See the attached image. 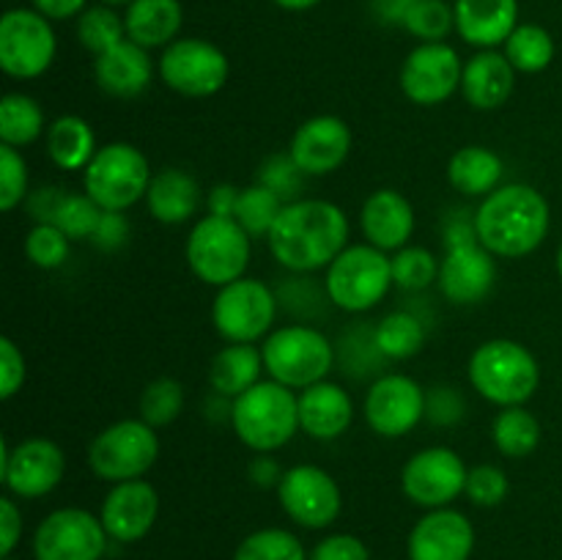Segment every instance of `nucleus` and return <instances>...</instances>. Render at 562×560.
<instances>
[{"mask_svg":"<svg viewBox=\"0 0 562 560\" xmlns=\"http://www.w3.org/2000/svg\"><path fill=\"white\" fill-rule=\"evenodd\" d=\"M360 225L368 245L384 253H398L401 247L409 245L412 234H415V206L404 192L384 187L366 198Z\"/></svg>","mask_w":562,"mask_h":560,"instance_id":"23","label":"nucleus"},{"mask_svg":"<svg viewBox=\"0 0 562 560\" xmlns=\"http://www.w3.org/2000/svg\"><path fill=\"white\" fill-rule=\"evenodd\" d=\"M311 560H371L366 541L349 533H335L313 547Z\"/></svg>","mask_w":562,"mask_h":560,"instance_id":"49","label":"nucleus"},{"mask_svg":"<svg viewBox=\"0 0 562 560\" xmlns=\"http://www.w3.org/2000/svg\"><path fill=\"white\" fill-rule=\"evenodd\" d=\"M234 560H307V552L294 533L283 527H263L236 547Z\"/></svg>","mask_w":562,"mask_h":560,"instance_id":"39","label":"nucleus"},{"mask_svg":"<svg viewBox=\"0 0 562 560\" xmlns=\"http://www.w3.org/2000/svg\"><path fill=\"white\" fill-rule=\"evenodd\" d=\"M459 53L445 42H423L406 55L401 66V91L420 108H437L461 88Z\"/></svg>","mask_w":562,"mask_h":560,"instance_id":"18","label":"nucleus"},{"mask_svg":"<svg viewBox=\"0 0 562 560\" xmlns=\"http://www.w3.org/2000/svg\"><path fill=\"white\" fill-rule=\"evenodd\" d=\"M285 201L274 190L263 184H250L239 192L234 220L252 236V239H267L272 225L278 223Z\"/></svg>","mask_w":562,"mask_h":560,"instance_id":"37","label":"nucleus"},{"mask_svg":"<svg viewBox=\"0 0 562 560\" xmlns=\"http://www.w3.org/2000/svg\"><path fill=\"white\" fill-rule=\"evenodd\" d=\"M93 77L104 93L115 99L140 97L154 80V60L146 47L124 38L93 60Z\"/></svg>","mask_w":562,"mask_h":560,"instance_id":"26","label":"nucleus"},{"mask_svg":"<svg viewBox=\"0 0 562 560\" xmlns=\"http://www.w3.org/2000/svg\"><path fill=\"white\" fill-rule=\"evenodd\" d=\"M355 137L338 115H313L296 126L289 154L305 176H329L349 159Z\"/></svg>","mask_w":562,"mask_h":560,"instance_id":"20","label":"nucleus"},{"mask_svg":"<svg viewBox=\"0 0 562 560\" xmlns=\"http://www.w3.org/2000/svg\"><path fill=\"white\" fill-rule=\"evenodd\" d=\"M508 475L497 464H477L467 472L464 494L470 497V503L481 505V508H494L508 497Z\"/></svg>","mask_w":562,"mask_h":560,"instance_id":"46","label":"nucleus"},{"mask_svg":"<svg viewBox=\"0 0 562 560\" xmlns=\"http://www.w3.org/2000/svg\"><path fill=\"white\" fill-rule=\"evenodd\" d=\"M558 275H560V280H562V245H560V250H558Z\"/></svg>","mask_w":562,"mask_h":560,"instance_id":"60","label":"nucleus"},{"mask_svg":"<svg viewBox=\"0 0 562 560\" xmlns=\"http://www.w3.org/2000/svg\"><path fill=\"white\" fill-rule=\"evenodd\" d=\"M412 3L415 0H373V11H376V16L382 22H387V25H404V16L406 11L412 9Z\"/></svg>","mask_w":562,"mask_h":560,"instance_id":"57","label":"nucleus"},{"mask_svg":"<svg viewBox=\"0 0 562 560\" xmlns=\"http://www.w3.org/2000/svg\"><path fill=\"white\" fill-rule=\"evenodd\" d=\"M157 489L148 481H143V478H135V481L113 483V489L102 500L99 519H102L104 530H108L113 541L135 544L148 536V530L157 522Z\"/></svg>","mask_w":562,"mask_h":560,"instance_id":"21","label":"nucleus"},{"mask_svg":"<svg viewBox=\"0 0 562 560\" xmlns=\"http://www.w3.org/2000/svg\"><path fill=\"white\" fill-rule=\"evenodd\" d=\"M184 410V388L173 377H157L140 395V417L154 428L170 426Z\"/></svg>","mask_w":562,"mask_h":560,"instance_id":"40","label":"nucleus"},{"mask_svg":"<svg viewBox=\"0 0 562 560\" xmlns=\"http://www.w3.org/2000/svg\"><path fill=\"white\" fill-rule=\"evenodd\" d=\"M102 3L104 5H113V9H115V5H130L132 0H102Z\"/></svg>","mask_w":562,"mask_h":560,"instance_id":"59","label":"nucleus"},{"mask_svg":"<svg viewBox=\"0 0 562 560\" xmlns=\"http://www.w3.org/2000/svg\"><path fill=\"white\" fill-rule=\"evenodd\" d=\"M409 560H470L475 527L461 511L434 508L412 527Z\"/></svg>","mask_w":562,"mask_h":560,"instance_id":"22","label":"nucleus"},{"mask_svg":"<svg viewBox=\"0 0 562 560\" xmlns=\"http://www.w3.org/2000/svg\"><path fill=\"white\" fill-rule=\"evenodd\" d=\"M283 467H280L278 459H272L269 453H258L256 459L250 461V467H247V475H250V481L256 483V486L261 489H278L280 481H283Z\"/></svg>","mask_w":562,"mask_h":560,"instance_id":"54","label":"nucleus"},{"mask_svg":"<svg viewBox=\"0 0 562 560\" xmlns=\"http://www.w3.org/2000/svg\"><path fill=\"white\" fill-rule=\"evenodd\" d=\"M71 239L58 228V225L49 223H36L25 236V256L33 267L38 269H58L64 267L66 258H69Z\"/></svg>","mask_w":562,"mask_h":560,"instance_id":"44","label":"nucleus"},{"mask_svg":"<svg viewBox=\"0 0 562 560\" xmlns=\"http://www.w3.org/2000/svg\"><path fill=\"white\" fill-rule=\"evenodd\" d=\"M47 135V119L42 104L27 93H5L0 99V143L5 146H31Z\"/></svg>","mask_w":562,"mask_h":560,"instance_id":"33","label":"nucleus"},{"mask_svg":"<svg viewBox=\"0 0 562 560\" xmlns=\"http://www.w3.org/2000/svg\"><path fill=\"white\" fill-rule=\"evenodd\" d=\"M25 357L11 338H0V399L9 401L25 384Z\"/></svg>","mask_w":562,"mask_h":560,"instance_id":"48","label":"nucleus"},{"mask_svg":"<svg viewBox=\"0 0 562 560\" xmlns=\"http://www.w3.org/2000/svg\"><path fill=\"white\" fill-rule=\"evenodd\" d=\"M27 201V163L20 148L0 143V209L14 212Z\"/></svg>","mask_w":562,"mask_h":560,"instance_id":"45","label":"nucleus"},{"mask_svg":"<svg viewBox=\"0 0 562 560\" xmlns=\"http://www.w3.org/2000/svg\"><path fill=\"white\" fill-rule=\"evenodd\" d=\"M102 214L104 209L88 192H64L53 225H58L71 242L91 239Z\"/></svg>","mask_w":562,"mask_h":560,"instance_id":"41","label":"nucleus"},{"mask_svg":"<svg viewBox=\"0 0 562 560\" xmlns=\"http://www.w3.org/2000/svg\"><path fill=\"white\" fill-rule=\"evenodd\" d=\"M278 296L263 280L239 278L217 289L212 302V324L228 344H256L272 333Z\"/></svg>","mask_w":562,"mask_h":560,"instance_id":"11","label":"nucleus"},{"mask_svg":"<svg viewBox=\"0 0 562 560\" xmlns=\"http://www.w3.org/2000/svg\"><path fill=\"white\" fill-rule=\"evenodd\" d=\"M58 38L36 9H9L0 16V69L14 80H36L53 66Z\"/></svg>","mask_w":562,"mask_h":560,"instance_id":"12","label":"nucleus"},{"mask_svg":"<svg viewBox=\"0 0 562 560\" xmlns=\"http://www.w3.org/2000/svg\"><path fill=\"white\" fill-rule=\"evenodd\" d=\"M448 253L439 261V289L453 305H477L497 280V261L477 242L475 223H453L448 228Z\"/></svg>","mask_w":562,"mask_h":560,"instance_id":"10","label":"nucleus"},{"mask_svg":"<svg viewBox=\"0 0 562 560\" xmlns=\"http://www.w3.org/2000/svg\"><path fill=\"white\" fill-rule=\"evenodd\" d=\"M231 426L241 445L256 453H274L300 432V395L274 379H261L231 401Z\"/></svg>","mask_w":562,"mask_h":560,"instance_id":"3","label":"nucleus"},{"mask_svg":"<svg viewBox=\"0 0 562 560\" xmlns=\"http://www.w3.org/2000/svg\"><path fill=\"white\" fill-rule=\"evenodd\" d=\"M201 201V184L181 168L157 170L146 192L148 214L162 225H181L192 220Z\"/></svg>","mask_w":562,"mask_h":560,"instance_id":"28","label":"nucleus"},{"mask_svg":"<svg viewBox=\"0 0 562 560\" xmlns=\"http://www.w3.org/2000/svg\"><path fill=\"white\" fill-rule=\"evenodd\" d=\"M278 500L285 514L307 530H324L344 508L338 481L318 464H294L283 472Z\"/></svg>","mask_w":562,"mask_h":560,"instance_id":"16","label":"nucleus"},{"mask_svg":"<svg viewBox=\"0 0 562 560\" xmlns=\"http://www.w3.org/2000/svg\"><path fill=\"white\" fill-rule=\"evenodd\" d=\"M22 538V511L11 497L0 500V558H11Z\"/></svg>","mask_w":562,"mask_h":560,"instance_id":"52","label":"nucleus"},{"mask_svg":"<svg viewBox=\"0 0 562 560\" xmlns=\"http://www.w3.org/2000/svg\"><path fill=\"white\" fill-rule=\"evenodd\" d=\"M426 344V327L409 311H393L373 329V349L387 360H409Z\"/></svg>","mask_w":562,"mask_h":560,"instance_id":"35","label":"nucleus"},{"mask_svg":"<svg viewBox=\"0 0 562 560\" xmlns=\"http://www.w3.org/2000/svg\"><path fill=\"white\" fill-rule=\"evenodd\" d=\"M91 239L93 245L102 247V250H119V247H124L126 239H130V220L124 217V212H104Z\"/></svg>","mask_w":562,"mask_h":560,"instance_id":"51","label":"nucleus"},{"mask_svg":"<svg viewBox=\"0 0 562 560\" xmlns=\"http://www.w3.org/2000/svg\"><path fill=\"white\" fill-rule=\"evenodd\" d=\"M475 236L494 258H525L543 245L552 225L549 201L530 184H503L472 214Z\"/></svg>","mask_w":562,"mask_h":560,"instance_id":"2","label":"nucleus"},{"mask_svg":"<svg viewBox=\"0 0 562 560\" xmlns=\"http://www.w3.org/2000/svg\"><path fill=\"white\" fill-rule=\"evenodd\" d=\"M263 368L269 379L291 390L324 382L335 366V349L322 329L311 324H285L263 338Z\"/></svg>","mask_w":562,"mask_h":560,"instance_id":"6","label":"nucleus"},{"mask_svg":"<svg viewBox=\"0 0 562 560\" xmlns=\"http://www.w3.org/2000/svg\"><path fill=\"white\" fill-rule=\"evenodd\" d=\"M154 173L146 154L132 143H108L93 154L82 170V190L104 209V212H126L137 201H146Z\"/></svg>","mask_w":562,"mask_h":560,"instance_id":"8","label":"nucleus"},{"mask_svg":"<svg viewBox=\"0 0 562 560\" xmlns=\"http://www.w3.org/2000/svg\"><path fill=\"white\" fill-rule=\"evenodd\" d=\"M492 439L508 459H527L541 445V423L525 406H505L494 417Z\"/></svg>","mask_w":562,"mask_h":560,"instance_id":"34","label":"nucleus"},{"mask_svg":"<svg viewBox=\"0 0 562 560\" xmlns=\"http://www.w3.org/2000/svg\"><path fill=\"white\" fill-rule=\"evenodd\" d=\"M184 256L198 280L223 289L245 278L252 256V236L234 217L206 214L192 225Z\"/></svg>","mask_w":562,"mask_h":560,"instance_id":"5","label":"nucleus"},{"mask_svg":"<svg viewBox=\"0 0 562 560\" xmlns=\"http://www.w3.org/2000/svg\"><path fill=\"white\" fill-rule=\"evenodd\" d=\"M327 296L335 307L346 313L373 311L390 289L393 280V256L373 245H349L327 267Z\"/></svg>","mask_w":562,"mask_h":560,"instance_id":"7","label":"nucleus"},{"mask_svg":"<svg viewBox=\"0 0 562 560\" xmlns=\"http://www.w3.org/2000/svg\"><path fill=\"white\" fill-rule=\"evenodd\" d=\"M362 415L379 437H406L426 417V390L406 373H384L366 393Z\"/></svg>","mask_w":562,"mask_h":560,"instance_id":"19","label":"nucleus"},{"mask_svg":"<svg viewBox=\"0 0 562 560\" xmlns=\"http://www.w3.org/2000/svg\"><path fill=\"white\" fill-rule=\"evenodd\" d=\"M505 58L521 75H538V71L549 69V64L554 60L552 33L536 22L516 25V31L505 42Z\"/></svg>","mask_w":562,"mask_h":560,"instance_id":"36","label":"nucleus"},{"mask_svg":"<svg viewBox=\"0 0 562 560\" xmlns=\"http://www.w3.org/2000/svg\"><path fill=\"white\" fill-rule=\"evenodd\" d=\"M31 3L47 20H69V16H80L88 9V0H31Z\"/></svg>","mask_w":562,"mask_h":560,"instance_id":"56","label":"nucleus"},{"mask_svg":"<svg viewBox=\"0 0 562 560\" xmlns=\"http://www.w3.org/2000/svg\"><path fill=\"white\" fill-rule=\"evenodd\" d=\"M267 245L274 261L289 272H316L349 247V217L333 201L296 198L283 206Z\"/></svg>","mask_w":562,"mask_h":560,"instance_id":"1","label":"nucleus"},{"mask_svg":"<svg viewBox=\"0 0 562 560\" xmlns=\"http://www.w3.org/2000/svg\"><path fill=\"white\" fill-rule=\"evenodd\" d=\"M64 192L66 190H60V187H42V190L33 192V195L27 198V212H31V217L36 220V223L53 225Z\"/></svg>","mask_w":562,"mask_h":560,"instance_id":"53","label":"nucleus"},{"mask_svg":"<svg viewBox=\"0 0 562 560\" xmlns=\"http://www.w3.org/2000/svg\"><path fill=\"white\" fill-rule=\"evenodd\" d=\"M159 80L170 91L190 99H206L228 82V55L206 38H176L159 55Z\"/></svg>","mask_w":562,"mask_h":560,"instance_id":"13","label":"nucleus"},{"mask_svg":"<svg viewBox=\"0 0 562 560\" xmlns=\"http://www.w3.org/2000/svg\"><path fill=\"white\" fill-rule=\"evenodd\" d=\"M467 464L453 448L434 445L412 456L401 470V489L420 508H448L464 494Z\"/></svg>","mask_w":562,"mask_h":560,"instance_id":"17","label":"nucleus"},{"mask_svg":"<svg viewBox=\"0 0 562 560\" xmlns=\"http://www.w3.org/2000/svg\"><path fill=\"white\" fill-rule=\"evenodd\" d=\"M263 371V351L256 344H228L214 355L209 384L217 395L234 401L261 382Z\"/></svg>","mask_w":562,"mask_h":560,"instance_id":"30","label":"nucleus"},{"mask_svg":"<svg viewBox=\"0 0 562 560\" xmlns=\"http://www.w3.org/2000/svg\"><path fill=\"white\" fill-rule=\"evenodd\" d=\"M66 475V456L58 443L31 437L11 445L0 439V481L14 497L38 500L58 489Z\"/></svg>","mask_w":562,"mask_h":560,"instance_id":"14","label":"nucleus"},{"mask_svg":"<svg viewBox=\"0 0 562 560\" xmlns=\"http://www.w3.org/2000/svg\"><path fill=\"white\" fill-rule=\"evenodd\" d=\"M351 421H355V401L340 384L324 379L300 393V428L307 437L329 443L349 432Z\"/></svg>","mask_w":562,"mask_h":560,"instance_id":"25","label":"nucleus"},{"mask_svg":"<svg viewBox=\"0 0 562 560\" xmlns=\"http://www.w3.org/2000/svg\"><path fill=\"white\" fill-rule=\"evenodd\" d=\"M393 280L398 289L423 291L439 280V261L428 247L406 245L393 253Z\"/></svg>","mask_w":562,"mask_h":560,"instance_id":"42","label":"nucleus"},{"mask_svg":"<svg viewBox=\"0 0 562 560\" xmlns=\"http://www.w3.org/2000/svg\"><path fill=\"white\" fill-rule=\"evenodd\" d=\"M239 187L234 184H217L206 198L209 214H217V217H234L236 203H239Z\"/></svg>","mask_w":562,"mask_h":560,"instance_id":"55","label":"nucleus"},{"mask_svg":"<svg viewBox=\"0 0 562 560\" xmlns=\"http://www.w3.org/2000/svg\"><path fill=\"white\" fill-rule=\"evenodd\" d=\"M505 163L497 152L486 146H464L450 157L448 181L456 192L467 198H486L503 187Z\"/></svg>","mask_w":562,"mask_h":560,"instance_id":"31","label":"nucleus"},{"mask_svg":"<svg viewBox=\"0 0 562 560\" xmlns=\"http://www.w3.org/2000/svg\"><path fill=\"white\" fill-rule=\"evenodd\" d=\"M461 415H464V401L453 388H434V393L426 395V417L437 426L459 423Z\"/></svg>","mask_w":562,"mask_h":560,"instance_id":"50","label":"nucleus"},{"mask_svg":"<svg viewBox=\"0 0 562 560\" xmlns=\"http://www.w3.org/2000/svg\"><path fill=\"white\" fill-rule=\"evenodd\" d=\"M470 384L486 401L505 406H525L541 384V366L525 344L494 338L477 346L470 357Z\"/></svg>","mask_w":562,"mask_h":560,"instance_id":"4","label":"nucleus"},{"mask_svg":"<svg viewBox=\"0 0 562 560\" xmlns=\"http://www.w3.org/2000/svg\"><path fill=\"white\" fill-rule=\"evenodd\" d=\"M302 170L296 168V163L291 159V154H278V157H269L261 165V176H258V184L269 187V190L278 192L285 203L296 201L302 187Z\"/></svg>","mask_w":562,"mask_h":560,"instance_id":"47","label":"nucleus"},{"mask_svg":"<svg viewBox=\"0 0 562 560\" xmlns=\"http://www.w3.org/2000/svg\"><path fill=\"white\" fill-rule=\"evenodd\" d=\"M102 519L86 508H58L33 533L36 560H102L108 552Z\"/></svg>","mask_w":562,"mask_h":560,"instance_id":"15","label":"nucleus"},{"mask_svg":"<svg viewBox=\"0 0 562 560\" xmlns=\"http://www.w3.org/2000/svg\"><path fill=\"white\" fill-rule=\"evenodd\" d=\"M77 38L93 55L108 53L110 47L126 38L124 16L115 14L113 5H88L77 20Z\"/></svg>","mask_w":562,"mask_h":560,"instance_id":"38","label":"nucleus"},{"mask_svg":"<svg viewBox=\"0 0 562 560\" xmlns=\"http://www.w3.org/2000/svg\"><path fill=\"white\" fill-rule=\"evenodd\" d=\"M3 560H16V558H3Z\"/></svg>","mask_w":562,"mask_h":560,"instance_id":"61","label":"nucleus"},{"mask_svg":"<svg viewBox=\"0 0 562 560\" xmlns=\"http://www.w3.org/2000/svg\"><path fill=\"white\" fill-rule=\"evenodd\" d=\"M404 27L423 42H445L450 31H456L453 5L445 0H415L406 11Z\"/></svg>","mask_w":562,"mask_h":560,"instance_id":"43","label":"nucleus"},{"mask_svg":"<svg viewBox=\"0 0 562 560\" xmlns=\"http://www.w3.org/2000/svg\"><path fill=\"white\" fill-rule=\"evenodd\" d=\"M184 22L179 0H132L124 11L126 38L146 49L168 47L176 42Z\"/></svg>","mask_w":562,"mask_h":560,"instance_id":"29","label":"nucleus"},{"mask_svg":"<svg viewBox=\"0 0 562 560\" xmlns=\"http://www.w3.org/2000/svg\"><path fill=\"white\" fill-rule=\"evenodd\" d=\"M44 146H47L53 165H58L60 170H86L93 154L99 152L91 124L80 119V115H60V119H55L47 126Z\"/></svg>","mask_w":562,"mask_h":560,"instance_id":"32","label":"nucleus"},{"mask_svg":"<svg viewBox=\"0 0 562 560\" xmlns=\"http://www.w3.org/2000/svg\"><path fill=\"white\" fill-rule=\"evenodd\" d=\"M456 33L467 44L494 49L519 25V0H456Z\"/></svg>","mask_w":562,"mask_h":560,"instance_id":"24","label":"nucleus"},{"mask_svg":"<svg viewBox=\"0 0 562 560\" xmlns=\"http://www.w3.org/2000/svg\"><path fill=\"white\" fill-rule=\"evenodd\" d=\"M318 3L322 0H274V5H280L283 11H307Z\"/></svg>","mask_w":562,"mask_h":560,"instance_id":"58","label":"nucleus"},{"mask_svg":"<svg viewBox=\"0 0 562 560\" xmlns=\"http://www.w3.org/2000/svg\"><path fill=\"white\" fill-rule=\"evenodd\" d=\"M159 459L157 428L143 417L110 423L88 445V467L99 481L124 483L143 478Z\"/></svg>","mask_w":562,"mask_h":560,"instance_id":"9","label":"nucleus"},{"mask_svg":"<svg viewBox=\"0 0 562 560\" xmlns=\"http://www.w3.org/2000/svg\"><path fill=\"white\" fill-rule=\"evenodd\" d=\"M516 86V69L505 53L481 49L464 64L461 93L475 110H497L510 99Z\"/></svg>","mask_w":562,"mask_h":560,"instance_id":"27","label":"nucleus"}]
</instances>
